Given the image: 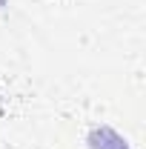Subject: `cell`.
Instances as JSON below:
<instances>
[{
	"label": "cell",
	"instance_id": "cell-1",
	"mask_svg": "<svg viewBox=\"0 0 146 149\" xmlns=\"http://www.w3.org/2000/svg\"><path fill=\"white\" fill-rule=\"evenodd\" d=\"M86 149H135L123 132H117L109 123H95L86 132Z\"/></svg>",
	"mask_w": 146,
	"mask_h": 149
},
{
	"label": "cell",
	"instance_id": "cell-2",
	"mask_svg": "<svg viewBox=\"0 0 146 149\" xmlns=\"http://www.w3.org/2000/svg\"><path fill=\"white\" fill-rule=\"evenodd\" d=\"M6 6H9V0H0V9H6Z\"/></svg>",
	"mask_w": 146,
	"mask_h": 149
}]
</instances>
